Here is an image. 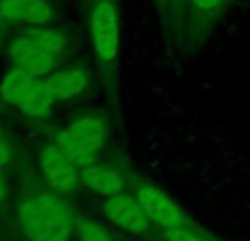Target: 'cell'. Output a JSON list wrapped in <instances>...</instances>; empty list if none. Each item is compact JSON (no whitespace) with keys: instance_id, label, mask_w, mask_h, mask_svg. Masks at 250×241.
<instances>
[{"instance_id":"obj_1","label":"cell","mask_w":250,"mask_h":241,"mask_svg":"<svg viewBox=\"0 0 250 241\" xmlns=\"http://www.w3.org/2000/svg\"><path fill=\"white\" fill-rule=\"evenodd\" d=\"M18 226L26 241H70L77 230V217L60 195L38 193L18 206Z\"/></svg>"},{"instance_id":"obj_2","label":"cell","mask_w":250,"mask_h":241,"mask_svg":"<svg viewBox=\"0 0 250 241\" xmlns=\"http://www.w3.org/2000/svg\"><path fill=\"white\" fill-rule=\"evenodd\" d=\"M64 51V38L51 29H33L13 40L9 46V61L13 68L44 77L55 68Z\"/></svg>"},{"instance_id":"obj_3","label":"cell","mask_w":250,"mask_h":241,"mask_svg":"<svg viewBox=\"0 0 250 241\" xmlns=\"http://www.w3.org/2000/svg\"><path fill=\"white\" fill-rule=\"evenodd\" d=\"M0 97L7 103H11L13 108H18L20 112H24L26 117L33 119L48 117L53 101H55V95H53L46 79L20 68H11L2 77Z\"/></svg>"},{"instance_id":"obj_4","label":"cell","mask_w":250,"mask_h":241,"mask_svg":"<svg viewBox=\"0 0 250 241\" xmlns=\"http://www.w3.org/2000/svg\"><path fill=\"white\" fill-rule=\"evenodd\" d=\"M57 145L68 154V158L79 169L95 162V156L101 151L105 142V123L99 117H82L75 119L66 129L57 134Z\"/></svg>"},{"instance_id":"obj_5","label":"cell","mask_w":250,"mask_h":241,"mask_svg":"<svg viewBox=\"0 0 250 241\" xmlns=\"http://www.w3.org/2000/svg\"><path fill=\"white\" fill-rule=\"evenodd\" d=\"M90 35L95 53L101 61H112L119 55L121 29H119L117 9L110 0H101V2L95 4L90 18Z\"/></svg>"},{"instance_id":"obj_6","label":"cell","mask_w":250,"mask_h":241,"mask_svg":"<svg viewBox=\"0 0 250 241\" xmlns=\"http://www.w3.org/2000/svg\"><path fill=\"white\" fill-rule=\"evenodd\" d=\"M40 167H42L44 180L57 193H68L79 182V167L68 158L64 149L57 142L44 147L40 156Z\"/></svg>"},{"instance_id":"obj_7","label":"cell","mask_w":250,"mask_h":241,"mask_svg":"<svg viewBox=\"0 0 250 241\" xmlns=\"http://www.w3.org/2000/svg\"><path fill=\"white\" fill-rule=\"evenodd\" d=\"M136 200L141 202L143 211L147 213L154 224H158L160 228H176V226H187L189 220L182 213V208L169 198L165 191L156 189V186H141L136 191Z\"/></svg>"},{"instance_id":"obj_8","label":"cell","mask_w":250,"mask_h":241,"mask_svg":"<svg viewBox=\"0 0 250 241\" xmlns=\"http://www.w3.org/2000/svg\"><path fill=\"white\" fill-rule=\"evenodd\" d=\"M101 213L105 215V220H110L117 228L125 230L129 235H143L149 226V217L143 211L141 202L136 198H129V195H112L101 204Z\"/></svg>"},{"instance_id":"obj_9","label":"cell","mask_w":250,"mask_h":241,"mask_svg":"<svg viewBox=\"0 0 250 241\" xmlns=\"http://www.w3.org/2000/svg\"><path fill=\"white\" fill-rule=\"evenodd\" d=\"M0 18L16 24L42 26L55 18V9L48 0H0Z\"/></svg>"},{"instance_id":"obj_10","label":"cell","mask_w":250,"mask_h":241,"mask_svg":"<svg viewBox=\"0 0 250 241\" xmlns=\"http://www.w3.org/2000/svg\"><path fill=\"white\" fill-rule=\"evenodd\" d=\"M79 182L86 189L95 191L99 195H105V198L123 193L125 189V180L121 173L117 169L108 167V164H99V162H90L79 169Z\"/></svg>"},{"instance_id":"obj_11","label":"cell","mask_w":250,"mask_h":241,"mask_svg":"<svg viewBox=\"0 0 250 241\" xmlns=\"http://www.w3.org/2000/svg\"><path fill=\"white\" fill-rule=\"evenodd\" d=\"M46 81L51 86L55 99L66 101L82 95L88 88V83H90V77H88V73L83 68H66V70H60V73H53Z\"/></svg>"},{"instance_id":"obj_12","label":"cell","mask_w":250,"mask_h":241,"mask_svg":"<svg viewBox=\"0 0 250 241\" xmlns=\"http://www.w3.org/2000/svg\"><path fill=\"white\" fill-rule=\"evenodd\" d=\"M77 239L79 241H114V237L101 224L92 220H77Z\"/></svg>"},{"instance_id":"obj_13","label":"cell","mask_w":250,"mask_h":241,"mask_svg":"<svg viewBox=\"0 0 250 241\" xmlns=\"http://www.w3.org/2000/svg\"><path fill=\"white\" fill-rule=\"evenodd\" d=\"M167 241H208L202 233L193 230L189 224L187 226H176V228H167L165 230Z\"/></svg>"},{"instance_id":"obj_14","label":"cell","mask_w":250,"mask_h":241,"mask_svg":"<svg viewBox=\"0 0 250 241\" xmlns=\"http://www.w3.org/2000/svg\"><path fill=\"white\" fill-rule=\"evenodd\" d=\"M193 2V9L198 13H202V16H207V13H213L217 11V9L224 4V0H191Z\"/></svg>"},{"instance_id":"obj_15","label":"cell","mask_w":250,"mask_h":241,"mask_svg":"<svg viewBox=\"0 0 250 241\" xmlns=\"http://www.w3.org/2000/svg\"><path fill=\"white\" fill-rule=\"evenodd\" d=\"M11 162V147H9L7 138H4L2 129H0V167H7Z\"/></svg>"},{"instance_id":"obj_16","label":"cell","mask_w":250,"mask_h":241,"mask_svg":"<svg viewBox=\"0 0 250 241\" xmlns=\"http://www.w3.org/2000/svg\"><path fill=\"white\" fill-rule=\"evenodd\" d=\"M7 200V184H4V178H2V171H0V206L4 204Z\"/></svg>"},{"instance_id":"obj_17","label":"cell","mask_w":250,"mask_h":241,"mask_svg":"<svg viewBox=\"0 0 250 241\" xmlns=\"http://www.w3.org/2000/svg\"><path fill=\"white\" fill-rule=\"evenodd\" d=\"M0 20H2V18H0Z\"/></svg>"}]
</instances>
